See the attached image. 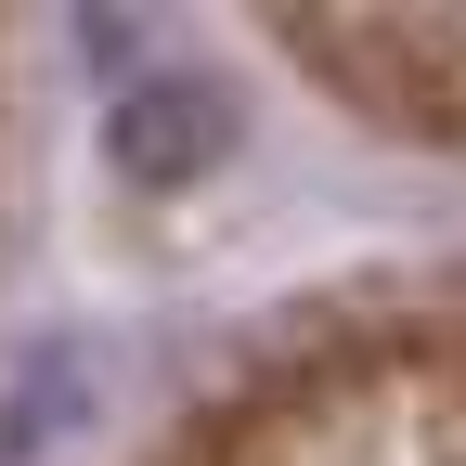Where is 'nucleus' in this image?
<instances>
[{
	"label": "nucleus",
	"mask_w": 466,
	"mask_h": 466,
	"mask_svg": "<svg viewBox=\"0 0 466 466\" xmlns=\"http://www.w3.org/2000/svg\"><path fill=\"white\" fill-rule=\"evenodd\" d=\"M116 156H130L143 182H168V168H208V156H220V91H208V78L130 91V130H116Z\"/></svg>",
	"instance_id": "1"
}]
</instances>
